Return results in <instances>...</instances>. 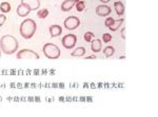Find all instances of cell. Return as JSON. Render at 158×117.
I'll return each instance as SVG.
<instances>
[{
    "label": "cell",
    "instance_id": "obj_2",
    "mask_svg": "<svg viewBox=\"0 0 158 117\" xmlns=\"http://www.w3.org/2000/svg\"><path fill=\"white\" fill-rule=\"evenodd\" d=\"M37 29V25L36 22L33 19H25L24 21H22L21 25H20V35L23 39L29 40L34 36V34L36 32Z\"/></svg>",
    "mask_w": 158,
    "mask_h": 117
},
{
    "label": "cell",
    "instance_id": "obj_16",
    "mask_svg": "<svg viewBox=\"0 0 158 117\" xmlns=\"http://www.w3.org/2000/svg\"><path fill=\"white\" fill-rule=\"evenodd\" d=\"M114 52H115V48H114L113 46H106L103 50V53L106 58L112 57V55H114Z\"/></svg>",
    "mask_w": 158,
    "mask_h": 117
},
{
    "label": "cell",
    "instance_id": "obj_14",
    "mask_svg": "<svg viewBox=\"0 0 158 117\" xmlns=\"http://www.w3.org/2000/svg\"><path fill=\"white\" fill-rule=\"evenodd\" d=\"M114 7H115L116 14L118 16H122L124 14V6L121 1H116L114 2Z\"/></svg>",
    "mask_w": 158,
    "mask_h": 117
},
{
    "label": "cell",
    "instance_id": "obj_13",
    "mask_svg": "<svg viewBox=\"0 0 158 117\" xmlns=\"http://www.w3.org/2000/svg\"><path fill=\"white\" fill-rule=\"evenodd\" d=\"M101 46H102V44H101V40L96 39V40H94V41L92 42L91 49H92V51H93V52L98 53V52L101 51Z\"/></svg>",
    "mask_w": 158,
    "mask_h": 117
},
{
    "label": "cell",
    "instance_id": "obj_8",
    "mask_svg": "<svg viewBox=\"0 0 158 117\" xmlns=\"http://www.w3.org/2000/svg\"><path fill=\"white\" fill-rule=\"evenodd\" d=\"M21 4H23L30 11H36L40 7L39 0H21Z\"/></svg>",
    "mask_w": 158,
    "mask_h": 117
},
{
    "label": "cell",
    "instance_id": "obj_12",
    "mask_svg": "<svg viewBox=\"0 0 158 117\" xmlns=\"http://www.w3.org/2000/svg\"><path fill=\"white\" fill-rule=\"evenodd\" d=\"M30 12H31L30 9L21 3L17 6V15H18L19 17H27V15L30 14Z\"/></svg>",
    "mask_w": 158,
    "mask_h": 117
},
{
    "label": "cell",
    "instance_id": "obj_3",
    "mask_svg": "<svg viewBox=\"0 0 158 117\" xmlns=\"http://www.w3.org/2000/svg\"><path fill=\"white\" fill-rule=\"evenodd\" d=\"M42 51L44 53V55L48 58L51 60H56L59 58L60 57V49L57 45L53 44V43H47L44 44V46L42 48Z\"/></svg>",
    "mask_w": 158,
    "mask_h": 117
},
{
    "label": "cell",
    "instance_id": "obj_1",
    "mask_svg": "<svg viewBox=\"0 0 158 117\" xmlns=\"http://www.w3.org/2000/svg\"><path fill=\"white\" fill-rule=\"evenodd\" d=\"M18 41L14 36L6 35L0 39V48L6 55H13L18 49Z\"/></svg>",
    "mask_w": 158,
    "mask_h": 117
},
{
    "label": "cell",
    "instance_id": "obj_7",
    "mask_svg": "<svg viewBox=\"0 0 158 117\" xmlns=\"http://www.w3.org/2000/svg\"><path fill=\"white\" fill-rule=\"evenodd\" d=\"M17 58L18 60H22V58H34V60H38L39 58V55L35 52L32 49H22L17 53Z\"/></svg>",
    "mask_w": 158,
    "mask_h": 117
},
{
    "label": "cell",
    "instance_id": "obj_6",
    "mask_svg": "<svg viewBox=\"0 0 158 117\" xmlns=\"http://www.w3.org/2000/svg\"><path fill=\"white\" fill-rule=\"evenodd\" d=\"M122 22H123V18H121V19H119V20H114L112 17H109L106 19L104 24H106V26L108 27V28H110V30L116 32V30L121 26Z\"/></svg>",
    "mask_w": 158,
    "mask_h": 117
},
{
    "label": "cell",
    "instance_id": "obj_21",
    "mask_svg": "<svg viewBox=\"0 0 158 117\" xmlns=\"http://www.w3.org/2000/svg\"><path fill=\"white\" fill-rule=\"evenodd\" d=\"M111 40H112V36H111V34H103V35H102V41H103L104 43L111 42Z\"/></svg>",
    "mask_w": 158,
    "mask_h": 117
},
{
    "label": "cell",
    "instance_id": "obj_22",
    "mask_svg": "<svg viewBox=\"0 0 158 117\" xmlns=\"http://www.w3.org/2000/svg\"><path fill=\"white\" fill-rule=\"evenodd\" d=\"M6 21V15H0V27L4 24V22Z\"/></svg>",
    "mask_w": 158,
    "mask_h": 117
},
{
    "label": "cell",
    "instance_id": "obj_11",
    "mask_svg": "<svg viewBox=\"0 0 158 117\" xmlns=\"http://www.w3.org/2000/svg\"><path fill=\"white\" fill-rule=\"evenodd\" d=\"M61 34H62V27H61L60 25L55 24L50 27V35L52 38L58 37V36H60Z\"/></svg>",
    "mask_w": 158,
    "mask_h": 117
},
{
    "label": "cell",
    "instance_id": "obj_25",
    "mask_svg": "<svg viewBox=\"0 0 158 117\" xmlns=\"http://www.w3.org/2000/svg\"><path fill=\"white\" fill-rule=\"evenodd\" d=\"M100 1L102 2V3H104V4H106V3H108V2H110V1H111V0H100Z\"/></svg>",
    "mask_w": 158,
    "mask_h": 117
},
{
    "label": "cell",
    "instance_id": "obj_5",
    "mask_svg": "<svg viewBox=\"0 0 158 117\" xmlns=\"http://www.w3.org/2000/svg\"><path fill=\"white\" fill-rule=\"evenodd\" d=\"M63 24H64V27L67 29H69V30H74V29L77 28L79 25H80V20H79L78 17L71 16V17H68L67 19L64 20Z\"/></svg>",
    "mask_w": 158,
    "mask_h": 117
},
{
    "label": "cell",
    "instance_id": "obj_20",
    "mask_svg": "<svg viewBox=\"0 0 158 117\" xmlns=\"http://www.w3.org/2000/svg\"><path fill=\"white\" fill-rule=\"evenodd\" d=\"M94 36H95V34H93L92 32H85V34L83 38H85V40L86 42H91L92 39L94 38Z\"/></svg>",
    "mask_w": 158,
    "mask_h": 117
},
{
    "label": "cell",
    "instance_id": "obj_9",
    "mask_svg": "<svg viewBox=\"0 0 158 117\" xmlns=\"http://www.w3.org/2000/svg\"><path fill=\"white\" fill-rule=\"evenodd\" d=\"M96 14L100 17H106L111 14V7L108 6L106 4H101L96 7Z\"/></svg>",
    "mask_w": 158,
    "mask_h": 117
},
{
    "label": "cell",
    "instance_id": "obj_19",
    "mask_svg": "<svg viewBox=\"0 0 158 117\" xmlns=\"http://www.w3.org/2000/svg\"><path fill=\"white\" fill-rule=\"evenodd\" d=\"M85 9V1H81V0H79L77 3H76V9H77L78 12H82Z\"/></svg>",
    "mask_w": 158,
    "mask_h": 117
},
{
    "label": "cell",
    "instance_id": "obj_15",
    "mask_svg": "<svg viewBox=\"0 0 158 117\" xmlns=\"http://www.w3.org/2000/svg\"><path fill=\"white\" fill-rule=\"evenodd\" d=\"M86 50L85 47H77L75 50H73L72 51V57H83V55H85Z\"/></svg>",
    "mask_w": 158,
    "mask_h": 117
},
{
    "label": "cell",
    "instance_id": "obj_4",
    "mask_svg": "<svg viewBox=\"0 0 158 117\" xmlns=\"http://www.w3.org/2000/svg\"><path fill=\"white\" fill-rule=\"evenodd\" d=\"M61 42H62V45L64 48H67V49H72V48L75 47L76 43H77V37L73 34H69L62 38Z\"/></svg>",
    "mask_w": 158,
    "mask_h": 117
},
{
    "label": "cell",
    "instance_id": "obj_23",
    "mask_svg": "<svg viewBox=\"0 0 158 117\" xmlns=\"http://www.w3.org/2000/svg\"><path fill=\"white\" fill-rule=\"evenodd\" d=\"M95 58H97L95 55H90V57H86L85 60H95Z\"/></svg>",
    "mask_w": 158,
    "mask_h": 117
},
{
    "label": "cell",
    "instance_id": "obj_17",
    "mask_svg": "<svg viewBox=\"0 0 158 117\" xmlns=\"http://www.w3.org/2000/svg\"><path fill=\"white\" fill-rule=\"evenodd\" d=\"M0 11L2 13H9L11 11V4H10L9 2H2V3L0 4Z\"/></svg>",
    "mask_w": 158,
    "mask_h": 117
},
{
    "label": "cell",
    "instance_id": "obj_18",
    "mask_svg": "<svg viewBox=\"0 0 158 117\" xmlns=\"http://www.w3.org/2000/svg\"><path fill=\"white\" fill-rule=\"evenodd\" d=\"M37 16H38V18H40V19H44V18H47L49 16V11H48V9H39L37 13Z\"/></svg>",
    "mask_w": 158,
    "mask_h": 117
},
{
    "label": "cell",
    "instance_id": "obj_10",
    "mask_svg": "<svg viewBox=\"0 0 158 117\" xmlns=\"http://www.w3.org/2000/svg\"><path fill=\"white\" fill-rule=\"evenodd\" d=\"M79 0H64L61 3V11L62 12H69L73 9V6H75Z\"/></svg>",
    "mask_w": 158,
    "mask_h": 117
},
{
    "label": "cell",
    "instance_id": "obj_24",
    "mask_svg": "<svg viewBox=\"0 0 158 117\" xmlns=\"http://www.w3.org/2000/svg\"><path fill=\"white\" fill-rule=\"evenodd\" d=\"M124 32H126V29L122 28V30H121V37H122V39H126V35H124Z\"/></svg>",
    "mask_w": 158,
    "mask_h": 117
}]
</instances>
